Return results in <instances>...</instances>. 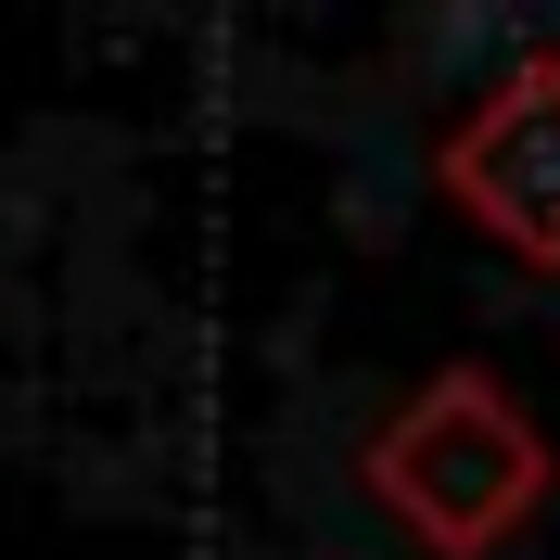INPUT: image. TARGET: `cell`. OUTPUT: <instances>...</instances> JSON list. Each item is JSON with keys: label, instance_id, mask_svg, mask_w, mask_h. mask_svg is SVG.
<instances>
[{"label": "cell", "instance_id": "1", "mask_svg": "<svg viewBox=\"0 0 560 560\" xmlns=\"http://www.w3.org/2000/svg\"><path fill=\"white\" fill-rule=\"evenodd\" d=\"M560 458L535 433V408L497 383L485 357H446L408 408L370 433V497L395 510V535L433 560H497L510 535H535Z\"/></svg>", "mask_w": 560, "mask_h": 560}, {"label": "cell", "instance_id": "2", "mask_svg": "<svg viewBox=\"0 0 560 560\" xmlns=\"http://www.w3.org/2000/svg\"><path fill=\"white\" fill-rule=\"evenodd\" d=\"M433 178H446V205L471 217L497 255L560 268V51H523V65L497 77L485 103L446 128Z\"/></svg>", "mask_w": 560, "mask_h": 560}]
</instances>
